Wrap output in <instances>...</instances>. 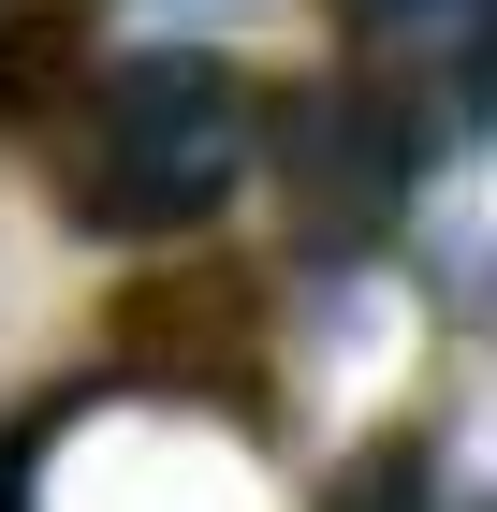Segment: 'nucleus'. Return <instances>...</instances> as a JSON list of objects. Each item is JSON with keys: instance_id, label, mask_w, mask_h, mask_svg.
Masks as SVG:
<instances>
[{"instance_id": "1", "label": "nucleus", "mask_w": 497, "mask_h": 512, "mask_svg": "<svg viewBox=\"0 0 497 512\" xmlns=\"http://www.w3.org/2000/svg\"><path fill=\"white\" fill-rule=\"evenodd\" d=\"M249 176V88L205 44H132L88 74L74 118V220L88 235H205Z\"/></svg>"}, {"instance_id": "2", "label": "nucleus", "mask_w": 497, "mask_h": 512, "mask_svg": "<svg viewBox=\"0 0 497 512\" xmlns=\"http://www.w3.org/2000/svg\"><path fill=\"white\" fill-rule=\"evenodd\" d=\"M410 161H424V118L381 74H322V88L278 103V176H293L307 235H381L410 205Z\"/></svg>"}, {"instance_id": "3", "label": "nucleus", "mask_w": 497, "mask_h": 512, "mask_svg": "<svg viewBox=\"0 0 497 512\" xmlns=\"http://www.w3.org/2000/svg\"><path fill=\"white\" fill-rule=\"evenodd\" d=\"M483 59H497V0H366V74L424 118V147L483 132Z\"/></svg>"}, {"instance_id": "4", "label": "nucleus", "mask_w": 497, "mask_h": 512, "mask_svg": "<svg viewBox=\"0 0 497 512\" xmlns=\"http://www.w3.org/2000/svg\"><path fill=\"white\" fill-rule=\"evenodd\" d=\"M59 88V15H0V118H30Z\"/></svg>"}, {"instance_id": "5", "label": "nucleus", "mask_w": 497, "mask_h": 512, "mask_svg": "<svg viewBox=\"0 0 497 512\" xmlns=\"http://www.w3.org/2000/svg\"><path fill=\"white\" fill-rule=\"evenodd\" d=\"M44 498V410H15L0 425V512H30Z\"/></svg>"}, {"instance_id": "6", "label": "nucleus", "mask_w": 497, "mask_h": 512, "mask_svg": "<svg viewBox=\"0 0 497 512\" xmlns=\"http://www.w3.org/2000/svg\"><path fill=\"white\" fill-rule=\"evenodd\" d=\"M395 512H410V454H395ZM439 512H468V498H439Z\"/></svg>"}]
</instances>
